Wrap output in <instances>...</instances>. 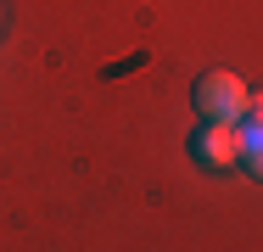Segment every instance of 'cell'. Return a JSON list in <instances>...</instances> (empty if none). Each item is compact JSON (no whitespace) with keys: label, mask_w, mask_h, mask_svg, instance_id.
<instances>
[{"label":"cell","mask_w":263,"mask_h":252,"mask_svg":"<svg viewBox=\"0 0 263 252\" xmlns=\"http://www.w3.org/2000/svg\"><path fill=\"white\" fill-rule=\"evenodd\" d=\"M247 96H252V90H247L235 73L213 67V73H202V84H196V112H202L208 123H241Z\"/></svg>","instance_id":"cell-1"},{"label":"cell","mask_w":263,"mask_h":252,"mask_svg":"<svg viewBox=\"0 0 263 252\" xmlns=\"http://www.w3.org/2000/svg\"><path fill=\"white\" fill-rule=\"evenodd\" d=\"M191 157L202 168H235L241 163V123H202L191 135Z\"/></svg>","instance_id":"cell-2"},{"label":"cell","mask_w":263,"mask_h":252,"mask_svg":"<svg viewBox=\"0 0 263 252\" xmlns=\"http://www.w3.org/2000/svg\"><path fill=\"white\" fill-rule=\"evenodd\" d=\"M241 163L263 179V123H241Z\"/></svg>","instance_id":"cell-3"},{"label":"cell","mask_w":263,"mask_h":252,"mask_svg":"<svg viewBox=\"0 0 263 252\" xmlns=\"http://www.w3.org/2000/svg\"><path fill=\"white\" fill-rule=\"evenodd\" d=\"M241 118H247V123H263V90L247 96V112H241Z\"/></svg>","instance_id":"cell-4"}]
</instances>
